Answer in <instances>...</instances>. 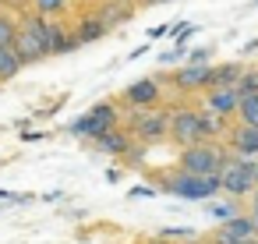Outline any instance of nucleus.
Listing matches in <instances>:
<instances>
[{
	"label": "nucleus",
	"instance_id": "obj_11",
	"mask_svg": "<svg viewBox=\"0 0 258 244\" xmlns=\"http://www.w3.org/2000/svg\"><path fill=\"white\" fill-rule=\"evenodd\" d=\"M209 71H212L209 64H187L173 75V89L177 92H202V89H209Z\"/></svg>",
	"mask_w": 258,
	"mask_h": 244
},
{
	"label": "nucleus",
	"instance_id": "obj_21",
	"mask_svg": "<svg viewBox=\"0 0 258 244\" xmlns=\"http://www.w3.org/2000/svg\"><path fill=\"white\" fill-rule=\"evenodd\" d=\"M71 8V0H32V11H39V15H46V18H57V15H64Z\"/></svg>",
	"mask_w": 258,
	"mask_h": 244
},
{
	"label": "nucleus",
	"instance_id": "obj_25",
	"mask_svg": "<svg viewBox=\"0 0 258 244\" xmlns=\"http://www.w3.org/2000/svg\"><path fill=\"white\" fill-rule=\"evenodd\" d=\"M159 237H166V240H177V237H187V240H195L198 233H195V230H187V226H170V230H163Z\"/></svg>",
	"mask_w": 258,
	"mask_h": 244
},
{
	"label": "nucleus",
	"instance_id": "obj_13",
	"mask_svg": "<svg viewBox=\"0 0 258 244\" xmlns=\"http://www.w3.org/2000/svg\"><path fill=\"white\" fill-rule=\"evenodd\" d=\"M205 106L233 120V113H237V106H240V92H237L233 85H223V89H205Z\"/></svg>",
	"mask_w": 258,
	"mask_h": 244
},
{
	"label": "nucleus",
	"instance_id": "obj_20",
	"mask_svg": "<svg viewBox=\"0 0 258 244\" xmlns=\"http://www.w3.org/2000/svg\"><path fill=\"white\" fill-rule=\"evenodd\" d=\"M233 120H240V124H258V92H254V96H240V106H237Z\"/></svg>",
	"mask_w": 258,
	"mask_h": 244
},
{
	"label": "nucleus",
	"instance_id": "obj_30",
	"mask_svg": "<svg viewBox=\"0 0 258 244\" xmlns=\"http://www.w3.org/2000/svg\"><path fill=\"white\" fill-rule=\"evenodd\" d=\"M142 8H156V4H170V0H138Z\"/></svg>",
	"mask_w": 258,
	"mask_h": 244
},
{
	"label": "nucleus",
	"instance_id": "obj_10",
	"mask_svg": "<svg viewBox=\"0 0 258 244\" xmlns=\"http://www.w3.org/2000/svg\"><path fill=\"white\" fill-rule=\"evenodd\" d=\"M82 43L75 39V32L64 25V22H53V18H46V50H50V57L53 53H71V50H78Z\"/></svg>",
	"mask_w": 258,
	"mask_h": 244
},
{
	"label": "nucleus",
	"instance_id": "obj_33",
	"mask_svg": "<svg viewBox=\"0 0 258 244\" xmlns=\"http://www.w3.org/2000/svg\"><path fill=\"white\" fill-rule=\"evenodd\" d=\"M149 244H173V240H166V237H159V240H149Z\"/></svg>",
	"mask_w": 258,
	"mask_h": 244
},
{
	"label": "nucleus",
	"instance_id": "obj_16",
	"mask_svg": "<svg viewBox=\"0 0 258 244\" xmlns=\"http://www.w3.org/2000/svg\"><path fill=\"white\" fill-rule=\"evenodd\" d=\"M202 131H205L209 142H219V138H226V131H230V117H223V113L202 106Z\"/></svg>",
	"mask_w": 258,
	"mask_h": 244
},
{
	"label": "nucleus",
	"instance_id": "obj_35",
	"mask_svg": "<svg viewBox=\"0 0 258 244\" xmlns=\"http://www.w3.org/2000/svg\"><path fill=\"white\" fill-rule=\"evenodd\" d=\"M254 188H258V166H254Z\"/></svg>",
	"mask_w": 258,
	"mask_h": 244
},
{
	"label": "nucleus",
	"instance_id": "obj_19",
	"mask_svg": "<svg viewBox=\"0 0 258 244\" xmlns=\"http://www.w3.org/2000/svg\"><path fill=\"white\" fill-rule=\"evenodd\" d=\"M22 68H25V64H22V57L15 53V46H0V82L18 78Z\"/></svg>",
	"mask_w": 258,
	"mask_h": 244
},
{
	"label": "nucleus",
	"instance_id": "obj_14",
	"mask_svg": "<svg viewBox=\"0 0 258 244\" xmlns=\"http://www.w3.org/2000/svg\"><path fill=\"white\" fill-rule=\"evenodd\" d=\"M96 15H99V22L106 29H113V25H124L135 15V4H131V0H103V4L96 8Z\"/></svg>",
	"mask_w": 258,
	"mask_h": 244
},
{
	"label": "nucleus",
	"instance_id": "obj_8",
	"mask_svg": "<svg viewBox=\"0 0 258 244\" xmlns=\"http://www.w3.org/2000/svg\"><path fill=\"white\" fill-rule=\"evenodd\" d=\"M226 145H230V152H237V156H254L258 159V124H230V131H226Z\"/></svg>",
	"mask_w": 258,
	"mask_h": 244
},
{
	"label": "nucleus",
	"instance_id": "obj_18",
	"mask_svg": "<svg viewBox=\"0 0 258 244\" xmlns=\"http://www.w3.org/2000/svg\"><path fill=\"white\" fill-rule=\"evenodd\" d=\"M240 64H219V68H212L209 71V89H223V85H237V78H240Z\"/></svg>",
	"mask_w": 258,
	"mask_h": 244
},
{
	"label": "nucleus",
	"instance_id": "obj_23",
	"mask_svg": "<svg viewBox=\"0 0 258 244\" xmlns=\"http://www.w3.org/2000/svg\"><path fill=\"white\" fill-rule=\"evenodd\" d=\"M209 212H212V216H219V219H230V216H237V212H240V198L226 195V202H212V205H209Z\"/></svg>",
	"mask_w": 258,
	"mask_h": 244
},
{
	"label": "nucleus",
	"instance_id": "obj_12",
	"mask_svg": "<svg viewBox=\"0 0 258 244\" xmlns=\"http://www.w3.org/2000/svg\"><path fill=\"white\" fill-rule=\"evenodd\" d=\"M135 145V135L124 128V124H117V128H110L106 135H99L96 138V149L99 152H106V156H117V159H124V152Z\"/></svg>",
	"mask_w": 258,
	"mask_h": 244
},
{
	"label": "nucleus",
	"instance_id": "obj_28",
	"mask_svg": "<svg viewBox=\"0 0 258 244\" xmlns=\"http://www.w3.org/2000/svg\"><path fill=\"white\" fill-rule=\"evenodd\" d=\"M251 216H254V223H258V188L251 191Z\"/></svg>",
	"mask_w": 258,
	"mask_h": 244
},
{
	"label": "nucleus",
	"instance_id": "obj_1",
	"mask_svg": "<svg viewBox=\"0 0 258 244\" xmlns=\"http://www.w3.org/2000/svg\"><path fill=\"white\" fill-rule=\"evenodd\" d=\"M15 53L22 57V64L29 68V64H39V60H46L50 57V50H46V15H39V11H32V15H22L18 18V32H15Z\"/></svg>",
	"mask_w": 258,
	"mask_h": 244
},
{
	"label": "nucleus",
	"instance_id": "obj_22",
	"mask_svg": "<svg viewBox=\"0 0 258 244\" xmlns=\"http://www.w3.org/2000/svg\"><path fill=\"white\" fill-rule=\"evenodd\" d=\"M15 32H18V18L8 15V11H0V46H11Z\"/></svg>",
	"mask_w": 258,
	"mask_h": 244
},
{
	"label": "nucleus",
	"instance_id": "obj_2",
	"mask_svg": "<svg viewBox=\"0 0 258 244\" xmlns=\"http://www.w3.org/2000/svg\"><path fill=\"white\" fill-rule=\"evenodd\" d=\"M254 166L258 159L254 156H237L230 152L219 166V191L233 195V198H247L254 191Z\"/></svg>",
	"mask_w": 258,
	"mask_h": 244
},
{
	"label": "nucleus",
	"instance_id": "obj_5",
	"mask_svg": "<svg viewBox=\"0 0 258 244\" xmlns=\"http://www.w3.org/2000/svg\"><path fill=\"white\" fill-rule=\"evenodd\" d=\"M117 124H120V110H117V103H96L89 113H82V117L71 124V135L96 142L99 135H106V131L117 128Z\"/></svg>",
	"mask_w": 258,
	"mask_h": 244
},
{
	"label": "nucleus",
	"instance_id": "obj_27",
	"mask_svg": "<svg viewBox=\"0 0 258 244\" xmlns=\"http://www.w3.org/2000/svg\"><path fill=\"white\" fill-rule=\"evenodd\" d=\"M191 64H209V50H191Z\"/></svg>",
	"mask_w": 258,
	"mask_h": 244
},
{
	"label": "nucleus",
	"instance_id": "obj_3",
	"mask_svg": "<svg viewBox=\"0 0 258 244\" xmlns=\"http://www.w3.org/2000/svg\"><path fill=\"white\" fill-rule=\"evenodd\" d=\"M230 152L219 142H195L187 149H180V170L187 173H202V177H219V166Z\"/></svg>",
	"mask_w": 258,
	"mask_h": 244
},
{
	"label": "nucleus",
	"instance_id": "obj_17",
	"mask_svg": "<svg viewBox=\"0 0 258 244\" xmlns=\"http://www.w3.org/2000/svg\"><path fill=\"white\" fill-rule=\"evenodd\" d=\"M223 230H226L230 237H237V240H251V237H258V223H254V216H244V212L223 219Z\"/></svg>",
	"mask_w": 258,
	"mask_h": 244
},
{
	"label": "nucleus",
	"instance_id": "obj_7",
	"mask_svg": "<svg viewBox=\"0 0 258 244\" xmlns=\"http://www.w3.org/2000/svg\"><path fill=\"white\" fill-rule=\"evenodd\" d=\"M135 138L142 145H156V142H166L170 138V110H156L149 106L142 113V120L135 124Z\"/></svg>",
	"mask_w": 258,
	"mask_h": 244
},
{
	"label": "nucleus",
	"instance_id": "obj_29",
	"mask_svg": "<svg viewBox=\"0 0 258 244\" xmlns=\"http://www.w3.org/2000/svg\"><path fill=\"white\" fill-rule=\"evenodd\" d=\"M180 50H184V46H177V50H170V53H163L159 60H163V64H170V60H177V53H180Z\"/></svg>",
	"mask_w": 258,
	"mask_h": 244
},
{
	"label": "nucleus",
	"instance_id": "obj_32",
	"mask_svg": "<svg viewBox=\"0 0 258 244\" xmlns=\"http://www.w3.org/2000/svg\"><path fill=\"white\" fill-rule=\"evenodd\" d=\"M4 4H11V8H25L29 0H4Z\"/></svg>",
	"mask_w": 258,
	"mask_h": 244
},
{
	"label": "nucleus",
	"instance_id": "obj_9",
	"mask_svg": "<svg viewBox=\"0 0 258 244\" xmlns=\"http://www.w3.org/2000/svg\"><path fill=\"white\" fill-rule=\"evenodd\" d=\"M159 96H163V89H159L156 78H138V82H131L124 89V103L127 106H156Z\"/></svg>",
	"mask_w": 258,
	"mask_h": 244
},
{
	"label": "nucleus",
	"instance_id": "obj_4",
	"mask_svg": "<svg viewBox=\"0 0 258 244\" xmlns=\"http://www.w3.org/2000/svg\"><path fill=\"white\" fill-rule=\"evenodd\" d=\"M163 191H173L187 202H209L219 191V177H202V173H187V170H173L163 177Z\"/></svg>",
	"mask_w": 258,
	"mask_h": 244
},
{
	"label": "nucleus",
	"instance_id": "obj_6",
	"mask_svg": "<svg viewBox=\"0 0 258 244\" xmlns=\"http://www.w3.org/2000/svg\"><path fill=\"white\" fill-rule=\"evenodd\" d=\"M170 142H177L180 149H187L195 142H209L202 131V110H191V106L173 110L170 113Z\"/></svg>",
	"mask_w": 258,
	"mask_h": 244
},
{
	"label": "nucleus",
	"instance_id": "obj_26",
	"mask_svg": "<svg viewBox=\"0 0 258 244\" xmlns=\"http://www.w3.org/2000/svg\"><path fill=\"white\" fill-rule=\"evenodd\" d=\"M127 195H131V198H152V195H156V188H149V184H135Z\"/></svg>",
	"mask_w": 258,
	"mask_h": 244
},
{
	"label": "nucleus",
	"instance_id": "obj_34",
	"mask_svg": "<svg viewBox=\"0 0 258 244\" xmlns=\"http://www.w3.org/2000/svg\"><path fill=\"white\" fill-rule=\"evenodd\" d=\"M240 244H258V237H251V240H240Z\"/></svg>",
	"mask_w": 258,
	"mask_h": 244
},
{
	"label": "nucleus",
	"instance_id": "obj_24",
	"mask_svg": "<svg viewBox=\"0 0 258 244\" xmlns=\"http://www.w3.org/2000/svg\"><path fill=\"white\" fill-rule=\"evenodd\" d=\"M240 96H254L258 92V71H240V78H237V85H233Z\"/></svg>",
	"mask_w": 258,
	"mask_h": 244
},
{
	"label": "nucleus",
	"instance_id": "obj_31",
	"mask_svg": "<svg viewBox=\"0 0 258 244\" xmlns=\"http://www.w3.org/2000/svg\"><path fill=\"white\" fill-rule=\"evenodd\" d=\"M244 53H258V39H251V43L244 46Z\"/></svg>",
	"mask_w": 258,
	"mask_h": 244
},
{
	"label": "nucleus",
	"instance_id": "obj_15",
	"mask_svg": "<svg viewBox=\"0 0 258 244\" xmlns=\"http://www.w3.org/2000/svg\"><path fill=\"white\" fill-rule=\"evenodd\" d=\"M71 32H75V39H78V43H96V39H103L110 29H106V25L99 22V15L92 11V15H82V18H78V25H75Z\"/></svg>",
	"mask_w": 258,
	"mask_h": 244
},
{
	"label": "nucleus",
	"instance_id": "obj_36",
	"mask_svg": "<svg viewBox=\"0 0 258 244\" xmlns=\"http://www.w3.org/2000/svg\"><path fill=\"white\" fill-rule=\"evenodd\" d=\"M0 11H4V0H0Z\"/></svg>",
	"mask_w": 258,
	"mask_h": 244
}]
</instances>
